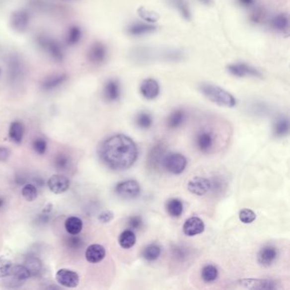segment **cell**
Returning a JSON list of instances; mask_svg holds the SVG:
<instances>
[{"label":"cell","mask_w":290,"mask_h":290,"mask_svg":"<svg viewBox=\"0 0 290 290\" xmlns=\"http://www.w3.org/2000/svg\"><path fill=\"white\" fill-rule=\"evenodd\" d=\"M138 153V148L133 140L124 134H117L107 138L99 150L104 164L117 171L130 169L136 163Z\"/></svg>","instance_id":"6da1fadb"},{"label":"cell","mask_w":290,"mask_h":290,"mask_svg":"<svg viewBox=\"0 0 290 290\" xmlns=\"http://www.w3.org/2000/svg\"><path fill=\"white\" fill-rule=\"evenodd\" d=\"M35 43L39 50L54 63H62L65 61V49L53 36L39 33L36 36Z\"/></svg>","instance_id":"7a4b0ae2"},{"label":"cell","mask_w":290,"mask_h":290,"mask_svg":"<svg viewBox=\"0 0 290 290\" xmlns=\"http://www.w3.org/2000/svg\"><path fill=\"white\" fill-rule=\"evenodd\" d=\"M6 77L10 85L17 86L27 77V69L23 58L19 54L9 53L5 61Z\"/></svg>","instance_id":"3957f363"},{"label":"cell","mask_w":290,"mask_h":290,"mask_svg":"<svg viewBox=\"0 0 290 290\" xmlns=\"http://www.w3.org/2000/svg\"><path fill=\"white\" fill-rule=\"evenodd\" d=\"M199 89L205 97L219 107H234L237 100L230 92L212 83H200Z\"/></svg>","instance_id":"277c9868"},{"label":"cell","mask_w":290,"mask_h":290,"mask_svg":"<svg viewBox=\"0 0 290 290\" xmlns=\"http://www.w3.org/2000/svg\"><path fill=\"white\" fill-rule=\"evenodd\" d=\"M217 142V133L211 128H201L196 133V147L203 153H211L215 150Z\"/></svg>","instance_id":"5b68a950"},{"label":"cell","mask_w":290,"mask_h":290,"mask_svg":"<svg viewBox=\"0 0 290 290\" xmlns=\"http://www.w3.org/2000/svg\"><path fill=\"white\" fill-rule=\"evenodd\" d=\"M187 160L186 157L178 152H169L163 157L162 166L166 171L173 175H180L186 169Z\"/></svg>","instance_id":"8992f818"},{"label":"cell","mask_w":290,"mask_h":290,"mask_svg":"<svg viewBox=\"0 0 290 290\" xmlns=\"http://www.w3.org/2000/svg\"><path fill=\"white\" fill-rule=\"evenodd\" d=\"M31 24V15L26 9H15L10 14L9 25L15 33L27 32Z\"/></svg>","instance_id":"52a82bcc"},{"label":"cell","mask_w":290,"mask_h":290,"mask_svg":"<svg viewBox=\"0 0 290 290\" xmlns=\"http://www.w3.org/2000/svg\"><path fill=\"white\" fill-rule=\"evenodd\" d=\"M107 48L102 42H94L89 46L86 57L90 64L94 66L102 65L107 59Z\"/></svg>","instance_id":"ba28073f"},{"label":"cell","mask_w":290,"mask_h":290,"mask_svg":"<svg viewBox=\"0 0 290 290\" xmlns=\"http://www.w3.org/2000/svg\"><path fill=\"white\" fill-rule=\"evenodd\" d=\"M69 78V75L65 72H58L49 74L48 76L42 79L40 88L44 91H53L59 89L60 87H62L63 84H65Z\"/></svg>","instance_id":"9c48e42d"},{"label":"cell","mask_w":290,"mask_h":290,"mask_svg":"<svg viewBox=\"0 0 290 290\" xmlns=\"http://www.w3.org/2000/svg\"><path fill=\"white\" fill-rule=\"evenodd\" d=\"M228 72L236 77H261L262 73L259 69L244 63H231L227 66Z\"/></svg>","instance_id":"30bf717a"},{"label":"cell","mask_w":290,"mask_h":290,"mask_svg":"<svg viewBox=\"0 0 290 290\" xmlns=\"http://www.w3.org/2000/svg\"><path fill=\"white\" fill-rule=\"evenodd\" d=\"M141 191L140 184L135 180L122 181L115 187V193L125 199H137L141 194Z\"/></svg>","instance_id":"8fae6325"},{"label":"cell","mask_w":290,"mask_h":290,"mask_svg":"<svg viewBox=\"0 0 290 290\" xmlns=\"http://www.w3.org/2000/svg\"><path fill=\"white\" fill-rule=\"evenodd\" d=\"M121 83L117 78H109L103 86L102 95L107 102H115L121 97Z\"/></svg>","instance_id":"7c38bea8"},{"label":"cell","mask_w":290,"mask_h":290,"mask_svg":"<svg viewBox=\"0 0 290 290\" xmlns=\"http://www.w3.org/2000/svg\"><path fill=\"white\" fill-rule=\"evenodd\" d=\"M153 51L146 46H137L132 49L130 53L131 60L138 65H145L154 59Z\"/></svg>","instance_id":"4fadbf2b"},{"label":"cell","mask_w":290,"mask_h":290,"mask_svg":"<svg viewBox=\"0 0 290 290\" xmlns=\"http://www.w3.org/2000/svg\"><path fill=\"white\" fill-rule=\"evenodd\" d=\"M187 189L194 195L204 196L211 190V181L210 179L197 176L189 181Z\"/></svg>","instance_id":"5bb4252c"},{"label":"cell","mask_w":290,"mask_h":290,"mask_svg":"<svg viewBox=\"0 0 290 290\" xmlns=\"http://www.w3.org/2000/svg\"><path fill=\"white\" fill-rule=\"evenodd\" d=\"M279 257V249L275 246H264L259 251L257 260L259 264L264 267H269L275 263Z\"/></svg>","instance_id":"9a60e30c"},{"label":"cell","mask_w":290,"mask_h":290,"mask_svg":"<svg viewBox=\"0 0 290 290\" xmlns=\"http://www.w3.org/2000/svg\"><path fill=\"white\" fill-rule=\"evenodd\" d=\"M166 146L163 143H157L151 148L147 155V165L150 169H156L162 165L165 156Z\"/></svg>","instance_id":"2e32d148"},{"label":"cell","mask_w":290,"mask_h":290,"mask_svg":"<svg viewBox=\"0 0 290 290\" xmlns=\"http://www.w3.org/2000/svg\"><path fill=\"white\" fill-rule=\"evenodd\" d=\"M140 92L143 97L151 101L159 95L160 85L157 80L149 77L143 80V83L140 86Z\"/></svg>","instance_id":"e0dca14e"},{"label":"cell","mask_w":290,"mask_h":290,"mask_svg":"<svg viewBox=\"0 0 290 290\" xmlns=\"http://www.w3.org/2000/svg\"><path fill=\"white\" fill-rule=\"evenodd\" d=\"M237 284L249 290H275L278 289L276 283L268 279H241Z\"/></svg>","instance_id":"ac0fdd59"},{"label":"cell","mask_w":290,"mask_h":290,"mask_svg":"<svg viewBox=\"0 0 290 290\" xmlns=\"http://www.w3.org/2000/svg\"><path fill=\"white\" fill-rule=\"evenodd\" d=\"M31 274L27 267L21 265H17L15 267H12L11 272L8 277L9 278V285H12V287H19L22 285V283L30 279Z\"/></svg>","instance_id":"d6986e66"},{"label":"cell","mask_w":290,"mask_h":290,"mask_svg":"<svg viewBox=\"0 0 290 290\" xmlns=\"http://www.w3.org/2000/svg\"><path fill=\"white\" fill-rule=\"evenodd\" d=\"M58 284L66 288H76L79 284V277L77 273L69 269H61L56 275Z\"/></svg>","instance_id":"ffe728a7"},{"label":"cell","mask_w":290,"mask_h":290,"mask_svg":"<svg viewBox=\"0 0 290 290\" xmlns=\"http://www.w3.org/2000/svg\"><path fill=\"white\" fill-rule=\"evenodd\" d=\"M48 187L52 193L61 194L69 189L70 181L64 175H54L49 179Z\"/></svg>","instance_id":"44dd1931"},{"label":"cell","mask_w":290,"mask_h":290,"mask_svg":"<svg viewBox=\"0 0 290 290\" xmlns=\"http://www.w3.org/2000/svg\"><path fill=\"white\" fill-rule=\"evenodd\" d=\"M205 229V223L199 217H191L185 221L183 225V232L188 237H194L201 234Z\"/></svg>","instance_id":"7402d4cb"},{"label":"cell","mask_w":290,"mask_h":290,"mask_svg":"<svg viewBox=\"0 0 290 290\" xmlns=\"http://www.w3.org/2000/svg\"><path fill=\"white\" fill-rule=\"evenodd\" d=\"M156 30H157V27L151 24L135 22L128 26L126 32L129 35L132 37H141V36L154 33Z\"/></svg>","instance_id":"603a6c76"},{"label":"cell","mask_w":290,"mask_h":290,"mask_svg":"<svg viewBox=\"0 0 290 290\" xmlns=\"http://www.w3.org/2000/svg\"><path fill=\"white\" fill-rule=\"evenodd\" d=\"M106 256V249L100 244H91L85 252L86 260L89 263L96 264L101 262Z\"/></svg>","instance_id":"cb8c5ba5"},{"label":"cell","mask_w":290,"mask_h":290,"mask_svg":"<svg viewBox=\"0 0 290 290\" xmlns=\"http://www.w3.org/2000/svg\"><path fill=\"white\" fill-rule=\"evenodd\" d=\"M33 8L43 14L57 15L61 13V8L50 3L49 0H29Z\"/></svg>","instance_id":"d4e9b609"},{"label":"cell","mask_w":290,"mask_h":290,"mask_svg":"<svg viewBox=\"0 0 290 290\" xmlns=\"http://www.w3.org/2000/svg\"><path fill=\"white\" fill-rule=\"evenodd\" d=\"M83 38L82 28L77 25H72L67 29L65 33V43L69 46L73 47L79 44Z\"/></svg>","instance_id":"484cf974"},{"label":"cell","mask_w":290,"mask_h":290,"mask_svg":"<svg viewBox=\"0 0 290 290\" xmlns=\"http://www.w3.org/2000/svg\"><path fill=\"white\" fill-rule=\"evenodd\" d=\"M186 120V113L182 109L174 110L167 119V126L169 129L175 130L181 127Z\"/></svg>","instance_id":"4316f807"},{"label":"cell","mask_w":290,"mask_h":290,"mask_svg":"<svg viewBox=\"0 0 290 290\" xmlns=\"http://www.w3.org/2000/svg\"><path fill=\"white\" fill-rule=\"evenodd\" d=\"M158 56L161 60L169 63H179L183 61L185 57L183 51L178 49H166L164 51H161Z\"/></svg>","instance_id":"83f0119b"},{"label":"cell","mask_w":290,"mask_h":290,"mask_svg":"<svg viewBox=\"0 0 290 290\" xmlns=\"http://www.w3.org/2000/svg\"><path fill=\"white\" fill-rule=\"evenodd\" d=\"M290 131V122L286 117H279L276 119L273 125V134L276 137H284L287 136Z\"/></svg>","instance_id":"f1b7e54d"},{"label":"cell","mask_w":290,"mask_h":290,"mask_svg":"<svg viewBox=\"0 0 290 290\" xmlns=\"http://www.w3.org/2000/svg\"><path fill=\"white\" fill-rule=\"evenodd\" d=\"M162 253V249L157 243L148 244L145 249H143V257L145 261L148 262L157 261Z\"/></svg>","instance_id":"f546056e"},{"label":"cell","mask_w":290,"mask_h":290,"mask_svg":"<svg viewBox=\"0 0 290 290\" xmlns=\"http://www.w3.org/2000/svg\"><path fill=\"white\" fill-rule=\"evenodd\" d=\"M136 243H137L136 234L131 229L125 230L119 235V243L123 249H131Z\"/></svg>","instance_id":"4dcf8cb0"},{"label":"cell","mask_w":290,"mask_h":290,"mask_svg":"<svg viewBox=\"0 0 290 290\" xmlns=\"http://www.w3.org/2000/svg\"><path fill=\"white\" fill-rule=\"evenodd\" d=\"M271 26L273 29L279 32H285L289 29L290 26V19L286 14H279L275 15L271 21Z\"/></svg>","instance_id":"1f68e13d"},{"label":"cell","mask_w":290,"mask_h":290,"mask_svg":"<svg viewBox=\"0 0 290 290\" xmlns=\"http://www.w3.org/2000/svg\"><path fill=\"white\" fill-rule=\"evenodd\" d=\"M170 3L173 4L175 9H177L179 14L184 20L187 21H191L192 12L187 0H170Z\"/></svg>","instance_id":"d6a6232c"},{"label":"cell","mask_w":290,"mask_h":290,"mask_svg":"<svg viewBox=\"0 0 290 290\" xmlns=\"http://www.w3.org/2000/svg\"><path fill=\"white\" fill-rule=\"evenodd\" d=\"M166 211L170 217L178 218L183 213V204L180 199H170L166 204Z\"/></svg>","instance_id":"836d02e7"},{"label":"cell","mask_w":290,"mask_h":290,"mask_svg":"<svg viewBox=\"0 0 290 290\" xmlns=\"http://www.w3.org/2000/svg\"><path fill=\"white\" fill-rule=\"evenodd\" d=\"M66 231L71 235L79 234L83 229V221L78 217H72L67 219L65 222Z\"/></svg>","instance_id":"e575fe53"},{"label":"cell","mask_w":290,"mask_h":290,"mask_svg":"<svg viewBox=\"0 0 290 290\" xmlns=\"http://www.w3.org/2000/svg\"><path fill=\"white\" fill-rule=\"evenodd\" d=\"M24 126L21 122H13L9 127V138L15 143H21L23 139Z\"/></svg>","instance_id":"d590c367"},{"label":"cell","mask_w":290,"mask_h":290,"mask_svg":"<svg viewBox=\"0 0 290 290\" xmlns=\"http://www.w3.org/2000/svg\"><path fill=\"white\" fill-rule=\"evenodd\" d=\"M219 277V271L214 265L209 264L202 268L201 278L205 283H213Z\"/></svg>","instance_id":"8d00e7d4"},{"label":"cell","mask_w":290,"mask_h":290,"mask_svg":"<svg viewBox=\"0 0 290 290\" xmlns=\"http://www.w3.org/2000/svg\"><path fill=\"white\" fill-rule=\"evenodd\" d=\"M25 267L29 271L31 277L39 275L43 268L41 261L35 256H27L25 261Z\"/></svg>","instance_id":"74e56055"},{"label":"cell","mask_w":290,"mask_h":290,"mask_svg":"<svg viewBox=\"0 0 290 290\" xmlns=\"http://www.w3.org/2000/svg\"><path fill=\"white\" fill-rule=\"evenodd\" d=\"M136 123L138 127L143 129V130H147L149 128L151 127L153 124V119L150 113L147 112H141L138 113L136 118Z\"/></svg>","instance_id":"f35d334b"},{"label":"cell","mask_w":290,"mask_h":290,"mask_svg":"<svg viewBox=\"0 0 290 290\" xmlns=\"http://www.w3.org/2000/svg\"><path fill=\"white\" fill-rule=\"evenodd\" d=\"M172 255L175 260L180 262L187 261L189 257V249L184 245H174L171 249Z\"/></svg>","instance_id":"ab89813d"},{"label":"cell","mask_w":290,"mask_h":290,"mask_svg":"<svg viewBox=\"0 0 290 290\" xmlns=\"http://www.w3.org/2000/svg\"><path fill=\"white\" fill-rule=\"evenodd\" d=\"M267 11L263 7H255L250 15V21L255 24H262L267 20Z\"/></svg>","instance_id":"60d3db41"},{"label":"cell","mask_w":290,"mask_h":290,"mask_svg":"<svg viewBox=\"0 0 290 290\" xmlns=\"http://www.w3.org/2000/svg\"><path fill=\"white\" fill-rule=\"evenodd\" d=\"M21 194L27 201L33 202L38 198V191L33 184H27L21 190Z\"/></svg>","instance_id":"b9f144b4"},{"label":"cell","mask_w":290,"mask_h":290,"mask_svg":"<svg viewBox=\"0 0 290 290\" xmlns=\"http://www.w3.org/2000/svg\"><path fill=\"white\" fill-rule=\"evenodd\" d=\"M54 163H55V167L58 170H65L69 168L70 164V158L66 154H59L55 158Z\"/></svg>","instance_id":"7bdbcfd3"},{"label":"cell","mask_w":290,"mask_h":290,"mask_svg":"<svg viewBox=\"0 0 290 290\" xmlns=\"http://www.w3.org/2000/svg\"><path fill=\"white\" fill-rule=\"evenodd\" d=\"M238 217L243 224H250L256 219V214L249 209H243L242 211H240Z\"/></svg>","instance_id":"ee69618b"},{"label":"cell","mask_w":290,"mask_h":290,"mask_svg":"<svg viewBox=\"0 0 290 290\" xmlns=\"http://www.w3.org/2000/svg\"><path fill=\"white\" fill-rule=\"evenodd\" d=\"M12 267L11 261L5 258H0V279L8 277L10 274Z\"/></svg>","instance_id":"f6af8a7d"},{"label":"cell","mask_w":290,"mask_h":290,"mask_svg":"<svg viewBox=\"0 0 290 290\" xmlns=\"http://www.w3.org/2000/svg\"><path fill=\"white\" fill-rule=\"evenodd\" d=\"M128 226L132 231H139L143 227V219L140 216H133L128 219Z\"/></svg>","instance_id":"bcb514c9"},{"label":"cell","mask_w":290,"mask_h":290,"mask_svg":"<svg viewBox=\"0 0 290 290\" xmlns=\"http://www.w3.org/2000/svg\"><path fill=\"white\" fill-rule=\"evenodd\" d=\"M66 244L70 249H73V250H77V249H81L83 247V239L81 237H78V236H77V235H72V237H69L67 239Z\"/></svg>","instance_id":"7dc6e473"},{"label":"cell","mask_w":290,"mask_h":290,"mask_svg":"<svg viewBox=\"0 0 290 290\" xmlns=\"http://www.w3.org/2000/svg\"><path fill=\"white\" fill-rule=\"evenodd\" d=\"M33 148L37 153L43 155L46 151L47 143L45 142V140L42 139V138H37L33 141Z\"/></svg>","instance_id":"c3c4849f"},{"label":"cell","mask_w":290,"mask_h":290,"mask_svg":"<svg viewBox=\"0 0 290 290\" xmlns=\"http://www.w3.org/2000/svg\"><path fill=\"white\" fill-rule=\"evenodd\" d=\"M113 217H114V215H113L112 211H104V212H102V213L100 215V217H99V220L102 222V223H108V222L111 221V220L113 219Z\"/></svg>","instance_id":"681fc988"},{"label":"cell","mask_w":290,"mask_h":290,"mask_svg":"<svg viewBox=\"0 0 290 290\" xmlns=\"http://www.w3.org/2000/svg\"><path fill=\"white\" fill-rule=\"evenodd\" d=\"M10 151L6 146H0V162H5L9 159Z\"/></svg>","instance_id":"f907efd6"},{"label":"cell","mask_w":290,"mask_h":290,"mask_svg":"<svg viewBox=\"0 0 290 290\" xmlns=\"http://www.w3.org/2000/svg\"><path fill=\"white\" fill-rule=\"evenodd\" d=\"M237 3L238 5L245 8V9H249V8H253L255 5L256 0H237Z\"/></svg>","instance_id":"816d5d0a"},{"label":"cell","mask_w":290,"mask_h":290,"mask_svg":"<svg viewBox=\"0 0 290 290\" xmlns=\"http://www.w3.org/2000/svg\"><path fill=\"white\" fill-rule=\"evenodd\" d=\"M199 1L200 3H203V4L207 6L212 5L214 3L213 0H199Z\"/></svg>","instance_id":"f5cc1de1"},{"label":"cell","mask_w":290,"mask_h":290,"mask_svg":"<svg viewBox=\"0 0 290 290\" xmlns=\"http://www.w3.org/2000/svg\"><path fill=\"white\" fill-rule=\"evenodd\" d=\"M4 205H5V199L0 196V210H2L4 207Z\"/></svg>","instance_id":"db71d44e"},{"label":"cell","mask_w":290,"mask_h":290,"mask_svg":"<svg viewBox=\"0 0 290 290\" xmlns=\"http://www.w3.org/2000/svg\"><path fill=\"white\" fill-rule=\"evenodd\" d=\"M52 1H62V2H77L79 0H52Z\"/></svg>","instance_id":"11a10c76"},{"label":"cell","mask_w":290,"mask_h":290,"mask_svg":"<svg viewBox=\"0 0 290 290\" xmlns=\"http://www.w3.org/2000/svg\"><path fill=\"white\" fill-rule=\"evenodd\" d=\"M2 75H3V70L0 68V79H1V77H2Z\"/></svg>","instance_id":"9f6ffc18"}]
</instances>
